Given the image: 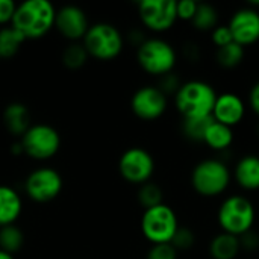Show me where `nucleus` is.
Returning a JSON list of instances; mask_svg holds the SVG:
<instances>
[{
	"label": "nucleus",
	"mask_w": 259,
	"mask_h": 259,
	"mask_svg": "<svg viewBox=\"0 0 259 259\" xmlns=\"http://www.w3.org/2000/svg\"><path fill=\"white\" fill-rule=\"evenodd\" d=\"M56 8L49 0H26L17 5L12 26L24 39H39L55 29Z\"/></svg>",
	"instance_id": "obj_1"
},
{
	"label": "nucleus",
	"mask_w": 259,
	"mask_h": 259,
	"mask_svg": "<svg viewBox=\"0 0 259 259\" xmlns=\"http://www.w3.org/2000/svg\"><path fill=\"white\" fill-rule=\"evenodd\" d=\"M215 99L217 93L208 82L190 80L181 83L175 103L184 118H205L212 117Z\"/></svg>",
	"instance_id": "obj_2"
},
{
	"label": "nucleus",
	"mask_w": 259,
	"mask_h": 259,
	"mask_svg": "<svg viewBox=\"0 0 259 259\" xmlns=\"http://www.w3.org/2000/svg\"><path fill=\"white\" fill-rule=\"evenodd\" d=\"M82 44L90 58L97 61H112L121 55L124 36L117 26L108 21H99L90 26Z\"/></svg>",
	"instance_id": "obj_3"
},
{
	"label": "nucleus",
	"mask_w": 259,
	"mask_h": 259,
	"mask_svg": "<svg viewBox=\"0 0 259 259\" xmlns=\"http://www.w3.org/2000/svg\"><path fill=\"white\" fill-rule=\"evenodd\" d=\"M18 141L23 147V153L27 158L39 162L56 156L62 144V138L58 129L47 123L32 124Z\"/></svg>",
	"instance_id": "obj_4"
},
{
	"label": "nucleus",
	"mask_w": 259,
	"mask_h": 259,
	"mask_svg": "<svg viewBox=\"0 0 259 259\" xmlns=\"http://www.w3.org/2000/svg\"><path fill=\"white\" fill-rule=\"evenodd\" d=\"M137 61L146 73L162 77L173 71L176 50L165 39L146 38L137 49Z\"/></svg>",
	"instance_id": "obj_5"
},
{
	"label": "nucleus",
	"mask_w": 259,
	"mask_h": 259,
	"mask_svg": "<svg viewBox=\"0 0 259 259\" xmlns=\"http://www.w3.org/2000/svg\"><path fill=\"white\" fill-rule=\"evenodd\" d=\"M179 229L176 212L165 203L144 209L141 215V232L152 244L171 243Z\"/></svg>",
	"instance_id": "obj_6"
},
{
	"label": "nucleus",
	"mask_w": 259,
	"mask_h": 259,
	"mask_svg": "<svg viewBox=\"0 0 259 259\" xmlns=\"http://www.w3.org/2000/svg\"><path fill=\"white\" fill-rule=\"evenodd\" d=\"M191 184L200 196L215 197L228 190L231 184V171L228 165L219 159H205L194 167Z\"/></svg>",
	"instance_id": "obj_7"
},
{
	"label": "nucleus",
	"mask_w": 259,
	"mask_h": 259,
	"mask_svg": "<svg viewBox=\"0 0 259 259\" xmlns=\"http://www.w3.org/2000/svg\"><path fill=\"white\" fill-rule=\"evenodd\" d=\"M255 223L253 203L243 196L228 197L219 209V225L223 232L241 237L252 231Z\"/></svg>",
	"instance_id": "obj_8"
},
{
	"label": "nucleus",
	"mask_w": 259,
	"mask_h": 259,
	"mask_svg": "<svg viewBox=\"0 0 259 259\" xmlns=\"http://www.w3.org/2000/svg\"><path fill=\"white\" fill-rule=\"evenodd\" d=\"M24 193L35 203H49L64 190V178L53 167H38L24 179Z\"/></svg>",
	"instance_id": "obj_9"
},
{
	"label": "nucleus",
	"mask_w": 259,
	"mask_h": 259,
	"mask_svg": "<svg viewBox=\"0 0 259 259\" xmlns=\"http://www.w3.org/2000/svg\"><path fill=\"white\" fill-rule=\"evenodd\" d=\"M118 171L121 178L134 185L149 182L155 173V159L143 147H131L124 150L118 159Z\"/></svg>",
	"instance_id": "obj_10"
},
{
	"label": "nucleus",
	"mask_w": 259,
	"mask_h": 259,
	"mask_svg": "<svg viewBox=\"0 0 259 259\" xmlns=\"http://www.w3.org/2000/svg\"><path fill=\"white\" fill-rule=\"evenodd\" d=\"M141 23L153 32L171 29L178 20L175 0H143L138 3Z\"/></svg>",
	"instance_id": "obj_11"
},
{
	"label": "nucleus",
	"mask_w": 259,
	"mask_h": 259,
	"mask_svg": "<svg viewBox=\"0 0 259 259\" xmlns=\"http://www.w3.org/2000/svg\"><path fill=\"white\" fill-rule=\"evenodd\" d=\"M87 12L77 5H64L56 9L55 29L70 42H82L90 29Z\"/></svg>",
	"instance_id": "obj_12"
},
{
	"label": "nucleus",
	"mask_w": 259,
	"mask_h": 259,
	"mask_svg": "<svg viewBox=\"0 0 259 259\" xmlns=\"http://www.w3.org/2000/svg\"><path fill=\"white\" fill-rule=\"evenodd\" d=\"M131 109L141 120H156L167 109V96L158 87H143L134 93Z\"/></svg>",
	"instance_id": "obj_13"
},
{
	"label": "nucleus",
	"mask_w": 259,
	"mask_h": 259,
	"mask_svg": "<svg viewBox=\"0 0 259 259\" xmlns=\"http://www.w3.org/2000/svg\"><path fill=\"white\" fill-rule=\"evenodd\" d=\"M228 26L234 42L243 47L255 44L259 39V12L253 8H243L237 11Z\"/></svg>",
	"instance_id": "obj_14"
},
{
	"label": "nucleus",
	"mask_w": 259,
	"mask_h": 259,
	"mask_svg": "<svg viewBox=\"0 0 259 259\" xmlns=\"http://www.w3.org/2000/svg\"><path fill=\"white\" fill-rule=\"evenodd\" d=\"M244 114L246 106L240 96L234 93H223L217 96L212 109V118L217 123H222L228 127H234L243 120Z\"/></svg>",
	"instance_id": "obj_15"
},
{
	"label": "nucleus",
	"mask_w": 259,
	"mask_h": 259,
	"mask_svg": "<svg viewBox=\"0 0 259 259\" xmlns=\"http://www.w3.org/2000/svg\"><path fill=\"white\" fill-rule=\"evenodd\" d=\"M23 212V197L11 185L0 184V228L17 225Z\"/></svg>",
	"instance_id": "obj_16"
},
{
	"label": "nucleus",
	"mask_w": 259,
	"mask_h": 259,
	"mask_svg": "<svg viewBox=\"0 0 259 259\" xmlns=\"http://www.w3.org/2000/svg\"><path fill=\"white\" fill-rule=\"evenodd\" d=\"M3 126L5 129L17 138H21L24 132L32 126L30 112L27 106L21 102H12L3 109Z\"/></svg>",
	"instance_id": "obj_17"
},
{
	"label": "nucleus",
	"mask_w": 259,
	"mask_h": 259,
	"mask_svg": "<svg viewBox=\"0 0 259 259\" xmlns=\"http://www.w3.org/2000/svg\"><path fill=\"white\" fill-rule=\"evenodd\" d=\"M235 179L244 190H259V156L246 155L235 165Z\"/></svg>",
	"instance_id": "obj_18"
},
{
	"label": "nucleus",
	"mask_w": 259,
	"mask_h": 259,
	"mask_svg": "<svg viewBox=\"0 0 259 259\" xmlns=\"http://www.w3.org/2000/svg\"><path fill=\"white\" fill-rule=\"evenodd\" d=\"M241 250L240 238L226 232L219 234L209 244V255L214 259H235Z\"/></svg>",
	"instance_id": "obj_19"
},
{
	"label": "nucleus",
	"mask_w": 259,
	"mask_h": 259,
	"mask_svg": "<svg viewBox=\"0 0 259 259\" xmlns=\"http://www.w3.org/2000/svg\"><path fill=\"white\" fill-rule=\"evenodd\" d=\"M203 143L206 146H209L212 150H226L231 147V144L234 143V132L232 127H228L222 123H217L215 120H212V123L209 124Z\"/></svg>",
	"instance_id": "obj_20"
},
{
	"label": "nucleus",
	"mask_w": 259,
	"mask_h": 259,
	"mask_svg": "<svg viewBox=\"0 0 259 259\" xmlns=\"http://www.w3.org/2000/svg\"><path fill=\"white\" fill-rule=\"evenodd\" d=\"M24 42V36L12 24L0 27V59L14 58Z\"/></svg>",
	"instance_id": "obj_21"
},
{
	"label": "nucleus",
	"mask_w": 259,
	"mask_h": 259,
	"mask_svg": "<svg viewBox=\"0 0 259 259\" xmlns=\"http://www.w3.org/2000/svg\"><path fill=\"white\" fill-rule=\"evenodd\" d=\"M24 246V234L20 226L9 225L0 228V250L11 255L18 253Z\"/></svg>",
	"instance_id": "obj_22"
},
{
	"label": "nucleus",
	"mask_w": 259,
	"mask_h": 259,
	"mask_svg": "<svg viewBox=\"0 0 259 259\" xmlns=\"http://www.w3.org/2000/svg\"><path fill=\"white\" fill-rule=\"evenodd\" d=\"M61 59L68 70H79L88 62L90 55L82 42H68L61 55Z\"/></svg>",
	"instance_id": "obj_23"
},
{
	"label": "nucleus",
	"mask_w": 259,
	"mask_h": 259,
	"mask_svg": "<svg viewBox=\"0 0 259 259\" xmlns=\"http://www.w3.org/2000/svg\"><path fill=\"white\" fill-rule=\"evenodd\" d=\"M191 23L199 30H214L219 26V12L212 5L199 3Z\"/></svg>",
	"instance_id": "obj_24"
},
{
	"label": "nucleus",
	"mask_w": 259,
	"mask_h": 259,
	"mask_svg": "<svg viewBox=\"0 0 259 259\" xmlns=\"http://www.w3.org/2000/svg\"><path fill=\"white\" fill-rule=\"evenodd\" d=\"M243 59H244V47L237 42H231L222 49H217V62L225 68H234L240 65Z\"/></svg>",
	"instance_id": "obj_25"
},
{
	"label": "nucleus",
	"mask_w": 259,
	"mask_h": 259,
	"mask_svg": "<svg viewBox=\"0 0 259 259\" xmlns=\"http://www.w3.org/2000/svg\"><path fill=\"white\" fill-rule=\"evenodd\" d=\"M212 117H205V118H184L182 123V132L187 138L191 141H200L203 143L205 134L212 123Z\"/></svg>",
	"instance_id": "obj_26"
},
{
	"label": "nucleus",
	"mask_w": 259,
	"mask_h": 259,
	"mask_svg": "<svg viewBox=\"0 0 259 259\" xmlns=\"http://www.w3.org/2000/svg\"><path fill=\"white\" fill-rule=\"evenodd\" d=\"M162 190L158 184L155 182H146L143 185H140V190H138V202L140 205L144 208V209H149V208H153V206H158L162 202Z\"/></svg>",
	"instance_id": "obj_27"
},
{
	"label": "nucleus",
	"mask_w": 259,
	"mask_h": 259,
	"mask_svg": "<svg viewBox=\"0 0 259 259\" xmlns=\"http://www.w3.org/2000/svg\"><path fill=\"white\" fill-rule=\"evenodd\" d=\"M194 241H196V237H194L193 231L188 229V228H181L179 226L176 235L171 240V246L176 250H187V249H191L194 246Z\"/></svg>",
	"instance_id": "obj_28"
},
{
	"label": "nucleus",
	"mask_w": 259,
	"mask_h": 259,
	"mask_svg": "<svg viewBox=\"0 0 259 259\" xmlns=\"http://www.w3.org/2000/svg\"><path fill=\"white\" fill-rule=\"evenodd\" d=\"M146 259H178V250L171 246V243L152 244Z\"/></svg>",
	"instance_id": "obj_29"
},
{
	"label": "nucleus",
	"mask_w": 259,
	"mask_h": 259,
	"mask_svg": "<svg viewBox=\"0 0 259 259\" xmlns=\"http://www.w3.org/2000/svg\"><path fill=\"white\" fill-rule=\"evenodd\" d=\"M199 3L194 0H181L176 2V14H178V20H193L196 11H197Z\"/></svg>",
	"instance_id": "obj_30"
},
{
	"label": "nucleus",
	"mask_w": 259,
	"mask_h": 259,
	"mask_svg": "<svg viewBox=\"0 0 259 259\" xmlns=\"http://www.w3.org/2000/svg\"><path fill=\"white\" fill-rule=\"evenodd\" d=\"M211 39H212V42L217 46V49H222V47H225V46L234 42V38H232V33H231L229 26H217V27L212 30Z\"/></svg>",
	"instance_id": "obj_31"
},
{
	"label": "nucleus",
	"mask_w": 259,
	"mask_h": 259,
	"mask_svg": "<svg viewBox=\"0 0 259 259\" xmlns=\"http://www.w3.org/2000/svg\"><path fill=\"white\" fill-rule=\"evenodd\" d=\"M17 3L14 0H0V27L9 26L14 20Z\"/></svg>",
	"instance_id": "obj_32"
},
{
	"label": "nucleus",
	"mask_w": 259,
	"mask_h": 259,
	"mask_svg": "<svg viewBox=\"0 0 259 259\" xmlns=\"http://www.w3.org/2000/svg\"><path fill=\"white\" fill-rule=\"evenodd\" d=\"M240 238V244H241V249L244 250H256L259 247V235L255 234L253 231H249L246 232L244 235L238 237Z\"/></svg>",
	"instance_id": "obj_33"
},
{
	"label": "nucleus",
	"mask_w": 259,
	"mask_h": 259,
	"mask_svg": "<svg viewBox=\"0 0 259 259\" xmlns=\"http://www.w3.org/2000/svg\"><path fill=\"white\" fill-rule=\"evenodd\" d=\"M249 102H250V108L253 109V112L259 115V82L252 87L250 94H249Z\"/></svg>",
	"instance_id": "obj_34"
},
{
	"label": "nucleus",
	"mask_w": 259,
	"mask_h": 259,
	"mask_svg": "<svg viewBox=\"0 0 259 259\" xmlns=\"http://www.w3.org/2000/svg\"><path fill=\"white\" fill-rule=\"evenodd\" d=\"M0 259H15V255H11V253H8V252L0 250Z\"/></svg>",
	"instance_id": "obj_35"
}]
</instances>
